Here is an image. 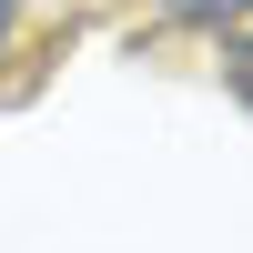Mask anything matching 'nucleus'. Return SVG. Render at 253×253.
Wrapping results in <instances>:
<instances>
[{
	"instance_id": "3",
	"label": "nucleus",
	"mask_w": 253,
	"mask_h": 253,
	"mask_svg": "<svg viewBox=\"0 0 253 253\" xmlns=\"http://www.w3.org/2000/svg\"><path fill=\"white\" fill-rule=\"evenodd\" d=\"M0 41H10V0H0Z\"/></svg>"
},
{
	"instance_id": "1",
	"label": "nucleus",
	"mask_w": 253,
	"mask_h": 253,
	"mask_svg": "<svg viewBox=\"0 0 253 253\" xmlns=\"http://www.w3.org/2000/svg\"><path fill=\"white\" fill-rule=\"evenodd\" d=\"M172 20H253V0H172Z\"/></svg>"
},
{
	"instance_id": "2",
	"label": "nucleus",
	"mask_w": 253,
	"mask_h": 253,
	"mask_svg": "<svg viewBox=\"0 0 253 253\" xmlns=\"http://www.w3.org/2000/svg\"><path fill=\"white\" fill-rule=\"evenodd\" d=\"M233 91L253 101V41H243V51H233Z\"/></svg>"
}]
</instances>
